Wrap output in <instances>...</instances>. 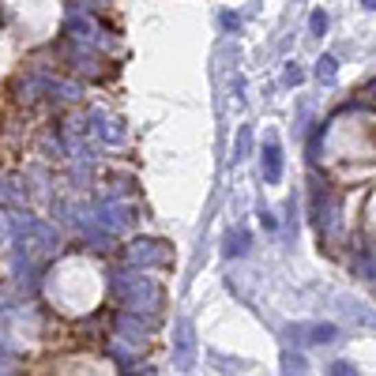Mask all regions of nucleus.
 <instances>
[{"mask_svg": "<svg viewBox=\"0 0 376 376\" xmlns=\"http://www.w3.org/2000/svg\"><path fill=\"white\" fill-rule=\"evenodd\" d=\"M335 376H354V373H350V365H335Z\"/></svg>", "mask_w": 376, "mask_h": 376, "instance_id": "1", "label": "nucleus"}]
</instances>
